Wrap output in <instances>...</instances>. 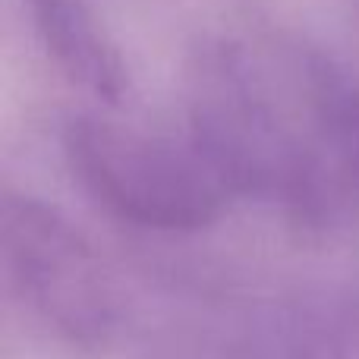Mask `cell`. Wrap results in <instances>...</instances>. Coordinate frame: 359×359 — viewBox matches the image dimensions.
I'll list each match as a JSON object with an SVG mask.
<instances>
[{"mask_svg":"<svg viewBox=\"0 0 359 359\" xmlns=\"http://www.w3.org/2000/svg\"><path fill=\"white\" fill-rule=\"evenodd\" d=\"M0 262L25 312L79 353H101L120 328V293L98 249L63 211L29 192H4Z\"/></svg>","mask_w":359,"mask_h":359,"instance_id":"cell-3","label":"cell"},{"mask_svg":"<svg viewBox=\"0 0 359 359\" xmlns=\"http://www.w3.org/2000/svg\"><path fill=\"white\" fill-rule=\"evenodd\" d=\"M356 6H359V0H356Z\"/></svg>","mask_w":359,"mask_h":359,"instance_id":"cell-8","label":"cell"},{"mask_svg":"<svg viewBox=\"0 0 359 359\" xmlns=\"http://www.w3.org/2000/svg\"><path fill=\"white\" fill-rule=\"evenodd\" d=\"M186 133L233 198L265 202L306 227L328 224L350 189L316 123L303 130L230 38L202 41L186 63Z\"/></svg>","mask_w":359,"mask_h":359,"instance_id":"cell-1","label":"cell"},{"mask_svg":"<svg viewBox=\"0 0 359 359\" xmlns=\"http://www.w3.org/2000/svg\"><path fill=\"white\" fill-rule=\"evenodd\" d=\"M25 10L38 44L63 79L107 107L126 98V60L88 0H25Z\"/></svg>","mask_w":359,"mask_h":359,"instance_id":"cell-4","label":"cell"},{"mask_svg":"<svg viewBox=\"0 0 359 359\" xmlns=\"http://www.w3.org/2000/svg\"><path fill=\"white\" fill-rule=\"evenodd\" d=\"M60 149L82 192L133 227L192 233L233 198L186 130L174 136L104 114H73Z\"/></svg>","mask_w":359,"mask_h":359,"instance_id":"cell-2","label":"cell"},{"mask_svg":"<svg viewBox=\"0 0 359 359\" xmlns=\"http://www.w3.org/2000/svg\"><path fill=\"white\" fill-rule=\"evenodd\" d=\"M293 76L322 142L350 189H359V79L322 50H299Z\"/></svg>","mask_w":359,"mask_h":359,"instance_id":"cell-6","label":"cell"},{"mask_svg":"<svg viewBox=\"0 0 359 359\" xmlns=\"http://www.w3.org/2000/svg\"><path fill=\"white\" fill-rule=\"evenodd\" d=\"M151 359H246L233 334H177L174 341H161Z\"/></svg>","mask_w":359,"mask_h":359,"instance_id":"cell-7","label":"cell"},{"mask_svg":"<svg viewBox=\"0 0 359 359\" xmlns=\"http://www.w3.org/2000/svg\"><path fill=\"white\" fill-rule=\"evenodd\" d=\"M236 344L246 359H359V299L297 297L240 331Z\"/></svg>","mask_w":359,"mask_h":359,"instance_id":"cell-5","label":"cell"}]
</instances>
